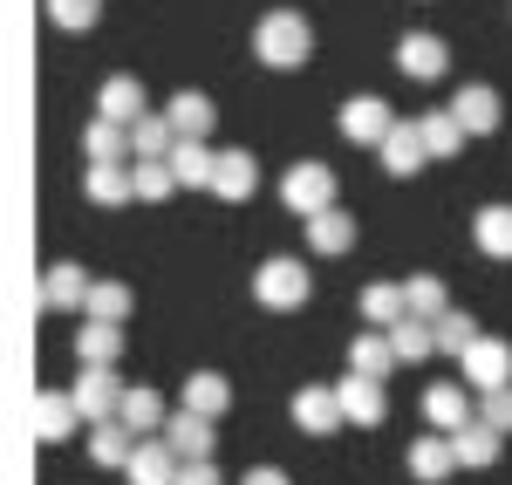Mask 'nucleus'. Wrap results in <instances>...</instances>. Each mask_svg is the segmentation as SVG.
I'll list each match as a JSON object with an SVG mask.
<instances>
[{"mask_svg": "<svg viewBox=\"0 0 512 485\" xmlns=\"http://www.w3.org/2000/svg\"><path fill=\"white\" fill-rule=\"evenodd\" d=\"M253 55H260L267 69H301V62L315 55V28H308L301 14L274 7V14H260V28H253Z\"/></svg>", "mask_w": 512, "mask_h": 485, "instance_id": "obj_1", "label": "nucleus"}, {"mask_svg": "<svg viewBox=\"0 0 512 485\" xmlns=\"http://www.w3.org/2000/svg\"><path fill=\"white\" fill-rule=\"evenodd\" d=\"M308 287H315V281H308V267L280 253V260H267V267L253 274V301H260V308H274V315H294V308L308 301Z\"/></svg>", "mask_w": 512, "mask_h": 485, "instance_id": "obj_2", "label": "nucleus"}, {"mask_svg": "<svg viewBox=\"0 0 512 485\" xmlns=\"http://www.w3.org/2000/svg\"><path fill=\"white\" fill-rule=\"evenodd\" d=\"M280 205L301 212V219L328 212V205H335V171H328V164H294V171L280 178Z\"/></svg>", "mask_w": 512, "mask_h": 485, "instance_id": "obj_3", "label": "nucleus"}, {"mask_svg": "<svg viewBox=\"0 0 512 485\" xmlns=\"http://www.w3.org/2000/svg\"><path fill=\"white\" fill-rule=\"evenodd\" d=\"M458 369H465V383H472L478 397H485V390L512 383V342H499V335H478L472 349L458 356Z\"/></svg>", "mask_w": 512, "mask_h": 485, "instance_id": "obj_4", "label": "nucleus"}, {"mask_svg": "<svg viewBox=\"0 0 512 485\" xmlns=\"http://www.w3.org/2000/svg\"><path fill=\"white\" fill-rule=\"evenodd\" d=\"M117 397H123L117 369H89V363H82V376L69 383V404H76L82 424H103V417H117Z\"/></svg>", "mask_w": 512, "mask_h": 485, "instance_id": "obj_5", "label": "nucleus"}, {"mask_svg": "<svg viewBox=\"0 0 512 485\" xmlns=\"http://www.w3.org/2000/svg\"><path fill=\"white\" fill-rule=\"evenodd\" d=\"M158 438L178 451V465H185V458H212V438H219V424H212V417H198V410H171Z\"/></svg>", "mask_w": 512, "mask_h": 485, "instance_id": "obj_6", "label": "nucleus"}, {"mask_svg": "<svg viewBox=\"0 0 512 485\" xmlns=\"http://www.w3.org/2000/svg\"><path fill=\"white\" fill-rule=\"evenodd\" d=\"M335 404H342V424H383V410H390V397H383V383L376 376H342L335 383Z\"/></svg>", "mask_w": 512, "mask_h": 485, "instance_id": "obj_7", "label": "nucleus"}, {"mask_svg": "<svg viewBox=\"0 0 512 485\" xmlns=\"http://www.w3.org/2000/svg\"><path fill=\"white\" fill-rule=\"evenodd\" d=\"M376 158H383V171H390V178H417V171H424V137H417V123H390V130H383V144H376Z\"/></svg>", "mask_w": 512, "mask_h": 485, "instance_id": "obj_8", "label": "nucleus"}, {"mask_svg": "<svg viewBox=\"0 0 512 485\" xmlns=\"http://www.w3.org/2000/svg\"><path fill=\"white\" fill-rule=\"evenodd\" d=\"M390 123L396 117H390V103H383V96H349V103H342V137H349V144H369V151H376Z\"/></svg>", "mask_w": 512, "mask_h": 485, "instance_id": "obj_9", "label": "nucleus"}, {"mask_svg": "<svg viewBox=\"0 0 512 485\" xmlns=\"http://www.w3.org/2000/svg\"><path fill=\"white\" fill-rule=\"evenodd\" d=\"M212 192H219L226 205L253 199V192H260V164H253V151H219V158H212Z\"/></svg>", "mask_w": 512, "mask_h": 485, "instance_id": "obj_10", "label": "nucleus"}, {"mask_svg": "<svg viewBox=\"0 0 512 485\" xmlns=\"http://www.w3.org/2000/svg\"><path fill=\"white\" fill-rule=\"evenodd\" d=\"M144 110H151V96H144V82H137V76H110L103 89H96V117L123 123V130L144 117Z\"/></svg>", "mask_w": 512, "mask_h": 485, "instance_id": "obj_11", "label": "nucleus"}, {"mask_svg": "<svg viewBox=\"0 0 512 485\" xmlns=\"http://www.w3.org/2000/svg\"><path fill=\"white\" fill-rule=\"evenodd\" d=\"M294 424H301L308 438H328V431L342 424V404H335V383H308V390H294Z\"/></svg>", "mask_w": 512, "mask_h": 485, "instance_id": "obj_12", "label": "nucleus"}, {"mask_svg": "<svg viewBox=\"0 0 512 485\" xmlns=\"http://www.w3.org/2000/svg\"><path fill=\"white\" fill-rule=\"evenodd\" d=\"M396 62H403L410 82H437L444 69H451V48H444L437 35H403L396 41Z\"/></svg>", "mask_w": 512, "mask_h": 485, "instance_id": "obj_13", "label": "nucleus"}, {"mask_svg": "<svg viewBox=\"0 0 512 485\" xmlns=\"http://www.w3.org/2000/svg\"><path fill=\"white\" fill-rule=\"evenodd\" d=\"M123 479H130V485H171V479H178V451L164 445V438H137L130 465H123Z\"/></svg>", "mask_w": 512, "mask_h": 485, "instance_id": "obj_14", "label": "nucleus"}, {"mask_svg": "<svg viewBox=\"0 0 512 485\" xmlns=\"http://www.w3.org/2000/svg\"><path fill=\"white\" fill-rule=\"evenodd\" d=\"M451 117L465 137H485V130H499V96L485 89V82H465L458 96H451Z\"/></svg>", "mask_w": 512, "mask_h": 485, "instance_id": "obj_15", "label": "nucleus"}, {"mask_svg": "<svg viewBox=\"0 0 512 485\" xmlns=\"http://www.w3.org/2000/svg\"><path fill=\"white\" fill-rule=\"evenodd\" d=\"M164 417H171V410H164V397H158V390H144V383H130V390L117 397V424H130L137 438H158Z\"/></svg>", "mask_w": 512, "mask_h": 485, "instance_id": "obj_16", "label": "nucleus"}, {"mask_svg": "<svg viewBox=\"0 0 512 485\" xmlns=\"http://www.w3.org/2000/svg\"><path fill=\"white\" fill-rule=\"evenodd\" d=\"M424 424H431V431H458V424H472V397H465V383H431V390H424Z\"/></svg>", "mask_w": 512, "mask_h": 485, "instance_id": "obj_17", "label": "nucleus"}, {"mask_svg": "<svg viewBox=\"0 0 512 485\" xmlns=\"http://www.w3.org/2000/svg\"><path fill=\"white\" fill-rule=\"evenodd\" d=\"M130 451H137V431H130V424H117V417L89 424V458H96L103 472H123V465H130Z\"/></svg>", "mask_w": 512, "mask_h": 485, "instance_id": "obj_18", "label": "nucleus"}, {"mask_svg": "<svg viewBox=\"0 0 512 485\" xmlns=\"http://www.w3.org/2000/svg\"><path fill=\"white\" fill-rule=\"evenodd\" d=\"M444 438H451V451H458V465H472V472H485V465H499V445H506V438H499V431H492V424H458V431H444Z\"/></svg>", "mask_w": 512, "mask_h": 485, "instance_id": "obj_19", "label": "nucleus"}, {"mask_svg": "<svg viewBox=\"0 0 512 485\" xmlns=\"http://www.w3.org/2000/svg\"><path fill=\"white\" fill-rule=\"evenodd\" d=\"M164 117H171L178 137H212V117H219V110H212V96H205V89H178V96L164 103Z\"/></svg>", "mask_w": 512, "mask_h": 485, "instance_id": "obj_20", "label": "nucleus"}, {"mask_svg": "<svg viewBox=\"0 0 512 485\" xmlns=\"http://www.w3.org/2000/svg\"><path fill=\"white\" fill-rule=\"evenodd\" d=\"M82 301H89V274H82L76 260H55L41 274V308H82Z\"/></svg>", "mask_w": 512, "mask_h": 485, "instance_id": "obj_21", "label": "nucleus"}, {"mask_svg": "<svg viewBox=\"0 0 512 485\" xmlns=\"http://www.w3.org/2000/svg\"><path fill=\"white\" fill-rule=\"evenodd\" d=\"M212 158H219V151H205V137H178V144H171V178H178V185H198V192H212Z\"/></svg>", "mask_w": 512, "mask_h": 485, "instance_id": "obj_22", "label": "nucleus"}, {"mask_svg": "<svg viewBox=\"0 0 512 485\" xmlns=\"http://www.w3.org/2000/svg\"><path fill=\"white\" fill-rule=\"evenodd\" d=\"M451 472H458V451H451L444 431H431V438H417V445H410V479L437 485V479H451Z\"/></svg>", "mask_w": 512, "mask_h": 485, "instance_id": "obj_23", "label": "nucleus"}, {"mask_svg": "<svg viewBox=\"0 0 512 485\" xmlns=\"http://www.w3.org/2000/svg\"><path fill=\"white\" fill-rule=\"evenodd\" d=\"M76 356L89 369H117V356H123V322H96V315H89V328L76 335Z\"/></svg>", "mask_w": 512, "mask_h": 485, "instance_id": "obj_24", "label": "nucleus"}, {"mask_svg": "<svg viewBox=\"0 0 512 485\" xmlns=\"http://www.w3.org/2000/svg\"><path fill=\"white\" fill-rule=\"evenodd\" d=\"M383 335H390V356H396V363H424V356H437V335H431L424 315H403V322H390Z\"/></svg>", "mask_w": 512, "mask_h": 485, "instance_id": "obj_25", "label": "nucleus"}, {"mask_svg": "<svg viewBox=\"0 0 512 485\" xmlns=\"http://www.w3.org/2000/svg\"><path fill=\"white\" fill-rule=\"evenodd\" d=\"M226 404H233V383L226 376H212V369H198V376H185V410H198V417H226Z\"/></svg>", "mask_w": 512, "mask_h": 485, "instance_id": "obj_26", "label": "nucleus"}, {"mask_svg": "<svg viewBox=\"0 0 512 485\" xmlns=\"http://www.w3.org/2000/svg\"><path fill=\"white\" fill-rule=\"evenodd\" d=\"M171 144H178V130H171L164 110H144L130 123V158H171Z\"/></svg>", "mask_w": 512, "mask_h": 485, "instance_id": "obj_27", "label": "nucleus"}, {"mask_svg": "<svg viewBox=\"0 0 512 485\" xmlns=\"http://www.w3.org/2000/svg\"><path fill=\"white\" fill-rule=\"evenodd\" d=\"M82 151H89V164H130V130L110 123V117H96L82 130Z\"/></svg>", "mask_w": 512, "mask_h": 485, "instance_id": "obj_28", "label": "nucleus"}, {"mask_svg": "<svg viewBox=\"0 0 512 485\" xmlns=\"http://www.w3.org/2000/svg\"><path fill=\"white\" fill-rule=\"evenodd\" d=\"M472 240H478V253L512 260V205H485V212L472 219Z\"/></svg>", "mask_w": 512, "mask_h": 485, "instance_id": "obj_29", "label": "nucleus"}, {"mask_svg": "<svg viewBox=\"0 0 512 485\" xmlns=\"http://www.w3.org/2000/svg\"><path fill=\"white\" fill-rule=\"evenodd\" d=\"M76 404H69V397H55V390H48V397H41L35 404V438L41 445H62V438H76Z\"/></svg>", "mask_w": 512, "mask_h": 485, "instance_id": "obj_30", "label": "nucleus"}, {"mask_svg": "<svg viewBox=\"0 0 512 485\" xmlns=\"http://www.w3.org/2000/svg\"><path fill=\"white\" fill-rule=\"evenodd\" d=\"M349 369H355V376H376V383H383V376L396 369V356H390V335H383V328L355 335V342H349Z\"/></svg>", "mask_w": 512, "mask_h": 485, "instance_id": "obj_31", "label": "nucleus"}, {"mask_svg": "<svg viewBox=\"0 0 512 485\" xmlns=\"http://www.w3.org/2000/svg\"><path fill=\"white\" fill-rule=\"evenodd\" d=\"M417 137H424V158H458L465 151V130L451 110H431V117H417Z\"/></svg>", "mask_w": 512, "mask_h": 485, "instance_id": "obj_32", "label": "nucleus"}, {"mask_svg": "<svg viewBox=\"0 0 512 485\" xmlns=\"http://www.w3.org/2000/svg\"><path fill=\"white\" fill-rule=\"evenodd\" d=\"M308 246H315V253H349V246H355V219H349V212H335V205L315 212V219H308Z\"/></svg>", "mask_w": 512, "mask_h": 485, "instance_id": "obj_33", "label": "nucleus"}, {"mask_svg": "<svg viewBox=\"0 0 512 485\" xmlns=\"http://www.w3.org/2000/svg\"><path fill=\"white\" fill-rule=\"evenodd\" d=\"M178 192V178H171V164L164 158H130V199H171Z\"/></svg>", "mask_w": 512, "mask_h": 485, "instance_id": "obj_34", "label": "nucleus"}, {"mask_svg": "<svg viewBox=\"0 0 512 485\" xmlns=\"http://www.w3.org/2000/svg\"><path fill=\"white\" fill-rule=\"evenodd\" d=\"M82 192H89L96 205H123V199H130V164H89Z\"/></svg>", "mask_w": 512, "mask_h": 485, "instance_id": "obj_35", "label": "nucleus"}, {"mask_svg": "<svg viewBox=\"0 0 512 485\" xmlns=\"http://www.w3.org/2000/svg\"><path fill=\"white\" fill-rule=\"evenodd\" d=\"M410 308H403V287H390V281H369L362 287V322H376V328H390V322H403Z\"/></svg>", "mask_w": 512, "mask_h": 485, "instance_id": "obj_36", "label": "nucleus"}, {"mask_svg": "<svg viewBox=\"0 0 512 485\" xmlns=\"http://www.w3.org/2000/svg\"><path fill=\"white\" fill-rule=\"evenodd\" d=\"M403 308L424 315V322H437V315L451 308V301H444V281H437V274H410V281H403Z\"/></svg>", "mask_w": 512, "mask_h": 485, "instance_id": "obj_37", "label": "nucleus"}, {"mask_svg": "<svg viewBox=\"0 0 512 485\" xmlns=\"http://www.w3.org/2000/svg\"><path fill=\"white\" fill-rule=\"evenodd\" d=\"M431 335H437L444 356H465V349L478 342V322H472V315H458V308H444V315L431 322Z\"/></svg>", "mask_w": 512, "mask_h": 485, "instance_id": "obj_38", "label": "nucleus"}, {"mask_svg": "<svg viewBox=\"0 0 512 485\" xmlns=\"http://www.w3.org/2000/svg\"><path fill=\"white\" fill-rule=\"evenodd\" d=\"M96 322H123L130 315V287L123 281H89V301H82Z\"/></svg>", "mask_w": 512, "mask_h": 485, "instance_id": "obj_39", "label": "nucleus"}, {"mask_svg": "<svg viewBox=\"0 0 512 485\" xmlns=\"http://www.w3.org/2000/svg\"><path fill=\"white\" fill-rule=\"evenodd\" d=\"M41 7H48V21H55V28H69V35L96 28V14H103V0H41Z\"/></svg>", "mask_w": 512, "mask_h": 485, "instance_id": "obj_40", "label": "nucleus"}, {"mask_svg": "<svg viewBox=\"0 0 512 485\" xmlns=\"http://www.w3.org/2000/svg\"><path fill=\"white\" fill-rule=\"evenodd\" d=\"M478 424H492L499 438L512 431V383H499V390H485V404H478Z\"/></svg>", "mask_w": 512, "mask_h": 485, "instance_id": "obj_41", "label": "nucleus"}, {"mask_svg": "<svg viewBox=\"0 0 512 485\" xmlns=\"http://www.w3.org/2000/svg\"><path fill=\"white\" fill-rule=\"evenodd\" d=\"M171 485H219V465H212V458H185Z\"/></svg>", "mask_w": 512, "mask_h": 485, "instance_id": "obj_42", "label": "nucleus"}, {"mask_svg": "<svg viewBox=\"0 0 512 485\" xmlns=\"http://www.w3.org/2000/svg\"><path fill=\"white\" fill-rule=\"evenodd\" d=\"M239 485H287V472H274V465H253Z\"/></svg>", "mask_w": 512, "mask_h": 485, "instance_id": "obj_43", "label": "nucleus"}]
</instances>
